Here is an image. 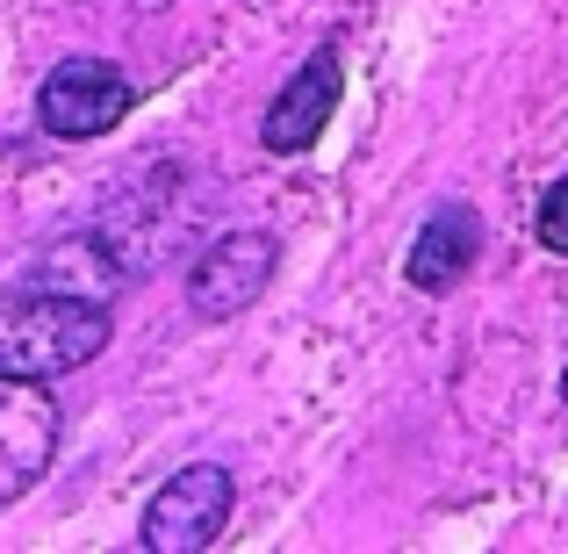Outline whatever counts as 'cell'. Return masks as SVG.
Listing matches in <instances>:
<instances>
[{"mask_svg":"<svg viewBox=\"0 0 568 554\" xmlns=\"http://www.w3.org/2000/svg\"><path fill=\"white\" fill-rule=\"evenodd\" d=\"M475 252H483V216H475L468 202H439L425 216V231L410 238V260H403V274H410V289L425 295H446L460 274L475 266Z\"/></svg>","mask_w":568,"mask_h":554,"instance_id":"obj_7","label":"cell"},{"mask_svg":"<svg viewBox=\"0 0 568 554\" xmlns=\"http://www.w3.org/2000/svg\"><path fill=\"white\" fill-rule=\"evenodd\" d=\"M231 469H216V461H194V469L166 475L152 497V512H144V547L152 554H202L216 541L223 526H231Z\"/></svg>","mask_w":568,"mask_h":554,"instance_id":"obj_3","label":"cell"},{"mask_svg":"<svg viewBox=\"0 0 568 554\" xmlns=\"http://www.w3.org/2000/svg\"><path fill=\"white\" fill-rule=\"evenodd\" d=\"M540 245L547 252H568V181H555L540 194Z\"/></svg>","mask_w":568,"mask_h":554,"instance_id":"obj_8","label":"cell"},{"mask_svg":"<svg viewBox=\"0 0 568 554\" xmlns=\"http://www.w3.org/2000/svg\"><path fill=\"white\" fill-rule=\"evenodd\" d=\"M58 454V396L29 374H0V512L43 483Z\"/></svg>","mask_w":568,"mask_h":554,"instance_id":"obj_4","label":"cell"},{"mask_svg":"<svg viewBox=\"0 0 568 554\" xmlns=\"http://www.w3.org/2000/svg\"><path fill=\"white\" fill-rule=\"evenodd\" d=\"M130 109H138V87L109 58H65L37 87V115L51 138H109Z\"/></svg>","mask_w":568,"mask_h":554,"instance_id":"obj_2","label":"cell"},{"mask_svg":"<svg viewBox=\"0 0 568 554\" xmlns=\"http://www.w3.org/2000/svg\"><path fill=\"white\" fill-rule=\"evenodd\" d=\"M274 260H281V245L266 231L216 238V245L187 266V310L202 324H223V318H237V310H252L266 295V281H274Z\"/></svg>","mask_w":568,"mask_h":554,"instance_id":"obj_5","label":"cell"},{"mask_svg":"<svg viewBox=\"0 0 568 554\" xmlns=\"http://www.w3.org/2000/svg\"><path fill=\"white\" fill-rule=\"evenodd\" d=\"M338 94H346V66H338V43H317V51L295 66V80L274 94V109H266V123H260V144H266V152H281V159L310 152V144L324 138V123H332Z\"/></svg>","mask_w":568,"mask_h":554,"instance_id":"obj_6","label":"cell"},{"mask_svg":"<svg viewBox=\"0 0 568 554\" xmlns=\"http://www.w3.org/2000/svg\"><path fill=\"white\" fill-rule=\"evenodd\" d=\"M109 310L87 295H51L22 289L0 295V374H29V382H58V374L87 367L109 346Z\"/></svg>","mask_w":568,"mask_h":554,"instance_id":"obj_1","label":"cell"},{"mask_svg":"<svg viewBox=\"0 0 568 554\" xmlns=\"http://www.w3.org/2000/svg\"><path fill=\"white\" fill-rule=\"evenodd\" d=\"M561 403H568V374H561Z\"/></svg>","mask_w":568,"mask_h":554,"instance_id":"obj_9","label":"cell"}]
</instances>
